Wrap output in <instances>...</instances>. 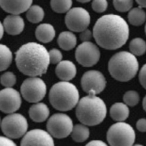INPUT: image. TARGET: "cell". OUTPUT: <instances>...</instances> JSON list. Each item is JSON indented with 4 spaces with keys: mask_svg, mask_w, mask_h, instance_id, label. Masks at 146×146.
<instances>
[{
    "mask_svg": "<svg viewBox=\"0 0 146 146\" xmlns=\"http://www.w3.org/2000/svg\"><path fill=\"white\" fill-rule=\"evenodd\" d=\"M16 65L19 70L30 77L41 76L46 73L50 64L46 48L37 43L23 45L15 53Z\"/></svg>",
    "mask_w": 146,
    "mask_h": 146,
    "instance_id": "7a4b0ae2",
    "label": "cell"
},
{
    "mask_svg": "<svg viewBox=\"0 0 146 146\" xmlns=\"http://www.w3.org/2000/svg\"><path fill=\"white\" fill-rule=\"evenodd\" d=\"M65 21L70 30L77 33L82 32L89 25L90 16L85 9L81 7H75L67 12Z\"/></svg>",
    "mask_w": 146,
    "mask_h": 146,
    "instance_id": "30bf717a",
    "label": "cell"
},
{
    "mask_svg": "<svg viewBox=\"0 0 146 146\" xmlns=\"http://www.w3.org/2000/svg\"><path fill=\"white\" fill-rule=\"evenodd\" d=\"M55 73L60 80L68 81L75 77L77 73V69L72 61L64 60L58 64L55 68Z\"/></svg>",
    "mask_w": 146,
    "mask_h": 146,
    "instance_id": "e0dca14e",
    "label": "cell"
},
{
    "mask_svg": "<svg viewBox=\"0 0 146 146\" xmlns=\"http://www.w3.org/2000/svg\"><path fill=\"white\" fill-rule=\"evenodd\" d=\"M106 83L103 74L96 70L87 71L81 79L82 89L88 94L90 91H94L96 94H100L105 89Z\"/></svg>",
    "mask_w": 146,
    "mask_h": 146,
    "instance_id": "7c38bea8",
    "label": "cell"
},
{
    "mask_svg": "<svg viewBox=\"0 0 146 146\" xmlns=\"http://www.w3.org/2000/svg\"><path fill=\"white\" fill-rule=\"evenodd\" d=\"M129 49L131 53L136 56L143 55L146 52V43L141 38H135L131 40Z\"/></svg>",
    "mask_w": 146,
    "mask_h": 146,
    "instance_id": "484cf974",
    "label": "cell"
},
{
    "mask_svg": "<svg viewBox=\"0 0 146 146\" xmlns=\"http://www.w3.org/2000/svg\"><path fill=\"white\" fill-rule=\"evenodd\" d=\"M139 76L141 84L146 89V64L141 68Z\"/></svg>",
    "mask_w": 146,
    "mask_h": 146,
    "instance_id": "836d02e7",
    "label": "cell"
},
{
    "mask_svg": "<svg viewBox=\"0 0 146 146\" xmlns=\"http://www.w3.org/2000/svg\"><path fill=\"white\" fill-rule=\"evenodd\" d=\"M73 125L71 118L64 113L53 114L47 121L46 128L55 138H66L72 133Z\"/></svg>",
    "mask_w": 146,
    "mask_h": 146,
    "instance_id": "9c48e42d",
    "label": "cell"
},
{
    "mask_svg": "<svg viewBox=\"0 0 146 146\" xmlns=\"http://www.w3.org/2000/svg\"><path fill=\"white\" fill-rule=\"evenodd\" d=\"M33 0H0L1 8L7 13L18 15L27 11Z\"/></svg>",
    "mask_w": 146,
    "mask_h": 146,
    "instance_id": "9a60e30c",
    "label": "cell"
},
{
    "mask_svg": "<svg viewBox=\"0 0 146 146\" xmlns=\"http://www.w3.org/2000/svg\"><path fill=\"white\" fill-rule=\"evenodd\" d=\"M110 115L114 120L123 121L129 115V109L125 104L117 102L113 104L110 109Z\"/></svg>",
    "mask_w": 146,
    "mask_h": 146,
    "instance_id": "ffe728a7",
    "label": "cell"
},
{
    "mask_svg": "<svg viewBox=\"0 0 146 146\" xmlns=\"http://www.w3.org/2000/svg\"><path fill=\"white\" fill-rule=\"evenodd\" d=\"M135 133L129 124L119 121L112 125L107 133V139L111 146H132L135 140Z\"/></svg>",
    "mask_w": 146,
    "mask_h": 146,
    "instance_id": "8992f818",
    "label": "cell"
},
{
    "mask_svg": "<svg viewBox=\"0 0 146 146\" xmlns=\"http://www.w3.org/2000/svg\"><path fill=\"white\" fill-rule=\"evenodd\" d=\"M86 146H107V144L104 142L100 140H93L89 142L86 145Z\"/></svg>",
    "mask_w": 146,
    "mask_h": 146,
    "instance_id": "8d00e7d4",
    "label": "cell"
},
{
    "mask_svg": "<svg viewBox=\"0 0 146 146\" xmlns=\"http://www.w3.org/2000/svg\"><path fill=\"white\" fill-rule=\"evenodd\" d=\"M128 20L133 26L142 25L146 20V13L142 7L139 6L131 9L128 13Z\"/></svg>",
    "mask_w": 146,
    "mask_h": 146,
    "instance_id": "7402d4cb",
    "label": "cell"
},
{
    "mask_svg": "<svg viewBox=\"0 0 146 146\" xmlns=\"http://www.w3.org/2000/svg\"><path fill=\"white\" fill-rule=\"evenodd\" d=\"M145 33H146V25H145Z\"/></svg>",
    "mask_w": 146,
    "mask_h": 146,
    "instance_id": "b9f144b4",
    "label": "cell"
},
{
    "mask_svg": "<svg viewBox=\"0 0 146 146\" xmlns=\"http://www.w3.org/2000/svg\"><path fill=\"white\" fill-rule=\"evenodd\" d=\"M93 10L97 13L105 12L108 7L107 0H93L92 4Z\"/></svg>",
    "mask_w": 146,
    "mask_h": 146,
    "instance_id": "4dcf8cb0",
    "label": "cell"
},
{
    "mask_svg": "<svg viewBox=\"0 0 146 146\" xmlns=\"http://www.w3.org/2000/svg\"><path fill=\"white\" fill-rule=\"evenodd\" d=\"M28 128L27 119L19 113H11L1 121V129L8 137L17 139L24 136Z\"/></svg>",
    "mask_w": 146,
    "mask_h": 146,
    "instance_id": "52a82bcc",
    "label": "cell"
},
{
    "mask_svg": "<svg viewBox=\"0 0 146 146\" xmlns=\"http://www.w3.org/2000/svg\"><path fill=\"white\" fill-rule=\"evenodd\" d=\"M93 36V33L92 34L91 31L86 29V30L81 32L80 36V39L83 42H89L92 40Z\"/></svg>",
    "mask_w": 146,
    "mask_h": 146,
    "instance_id": "d6a6232c",
    "label": "cell"
},
{
    "mask_svg": "<svg viewBox=\"0 0 146 146\" xmlns=\"http://www.w3.org/2000/svg\"><path fill=\"white\" fill-rule=\"evenodd\" d=\"M123 101L127 106L131 107L135 106L137 105L139 102V95L136 91H127L124 95Z\"/></svg>",
    "mask_w": 146,
    "mask_h": 146,
    "instance_id": "83f0119b",
    "label": "cell"
},
{
    "mask_svg": "<svg viewBox=\"0 0 146 146\" xmlns=\"http://www.w3.org/2000/svg\"><path fill=\"white\" fill-rule=\"evenodd\" d=\"M58 43L61 49L68 51L73 49L77 44V38L74 33L70 31H64L60 33Z\"/></svg>",
    "mask_w": 146,
    "mask_h": 146,
    "instance_id": "44dd1931",
    "label": "cell"
},
{
    "mask_svg": "<svg viewBox=\"0 0 146 146\" xmlns=\"http://www.w3.org/2000/svg\"><path fill=\"white\" fill-rule=\"evenodd\" d=\"M80 99L76 86L67 81L55 84L49 92V101L54 108L60 111H68L76 106Z\"/></svg>",
    "mask_w": 146,
    "mask_h": 146,
    "instance_id": "5b68a950",
    "label": "cell"
},
{
    "mask_svg": "<svg viewBox=\"0 0 146 146\" xmlns=\"http://www.w3.org/2000/svg\"><path fill=\"white\" fill-rule=\"evenodd\" d=\"M75 56L77 62L84 67H92L100 60L99 48L91 42H84L76 49Z\"/></svg>",
    "mask_w": 146,
    "mask_h": 146,
    "instance_id": "8fae6325",
    "label": "cell"
},
{
    "mask_svg": "<svg viewBox=\"0 0 146 146\" xmlns=\"http://www.w3.org/2000/svg\"><path fill=\"white\" fill-rule=\"evenodd\" d=\"M113 6L120 12H126L133 6V0H113Z\"/></svg>",
    "mask_w": 146,
    "mask_h": 146,
    "instance_id": "f1b7e54d",
    "label": "cell"
},
{
    "mask_svg": "<svg viewBox=\"0 0 146 146\" xmlns=\"http://www.w3.org/2000/svg\"><path fill=\"white\" fill-rule=\"evenodd\" d=\"M9 138L1 136L0 138V145L1 146H16V144L14 143L13 141Z\"/></svg>",
    "mask_w": 146,
    "mask_h": 146,
    "instance_id": "d590c367",
    "label": "cell"
},
{
    "mask_svg": "<svg viewBox=\"0 0 146 146\" xmlns=\"http://www.w3.org/2000/svg\"><path fill=\"white\" fill-rule=\"evenodd\" d=\"M50 64H57L60 62L62 59V55L59 50L57 49H52L49 52Z\"/></svg>",
    "mask_w": 146,
    "mask_h": 146,
    "instance_id": "1f68e13d",
    "label": "cell"
},
{
    "mask_svg": "<svg viewBox=\"0 0 146 146\" xmlns=\"http://www.w3.org/2000/svg\"><path fill=\"white\" fill-rule=\"evenodd\" d=\"M5 30L11 35H17L21 33L24 29L25 24L23 19L18 15H8L3 20Z\"/></svg>",
    "mask_w": 146,
    "mask_h": 146,
    "instance_id": "2e32d148",
    "label": "cell"
},
{
    "mask_svg": "<svg viewBox=\"0 0 146 146\" xmlns=\"http://www.w3.org/2000/svg\"><path fill=\"white\" fill-rule=\"evenodd\" d=\"M1 71H3L9 67L12 61V53L6 45H0Z\"/></svg>",
    "mask_w": 146,
    "mask_h": 146,
    "instance_id": "d4e9b609",
    "label": "cell"
},
{
    "mask_svg": "<svg viewBox=\"0 0 146 146\" xmlns=\"http://www.w3.org/2000/svg\"><path fill=\"white\" fill-rule=\"evenodd\" d=\"M29 113L30 118L33 121L42 123L48 118L50 112L46 104L37 102L30 108Z\"/></svg>",
    "mask_w": 146,
    "mask_h": 146,
    "instance_id": "ac0fdd59",
    "label": "cell"
},
{
    "mask_svg": "<svg viewBox=\"0 0 146 146\" xmlns=\"http://www.w3.org/2000/svg\"><path fill=\"white\" fill-rule=\"evenodd\" d=\"M35 35L37 39L39 41L46 43L53 40L55 36V31L52 25L42 24L37 27Z\"/></svg>",
    "mask_w": 146,
    "mask_h": 146,
    "instance_id": "d6986e66",
    "label": "cell"
},
{
    "mask_svg": "<svg viewBox=\"0 0 146 146\" xmlns=\"http://www.w3.org/2000/svg\"><path fill=\"white\" fill-rule=\"evenodd\" d=\"M142 105H143V108L144 110L146 112V95L144 97V98H143Z\"/></svg>",
    "mask_w": 146,
    "mask_h": 146,
    "instance_id": "ab89813d",
    "label": "cell"
},
{
    "mask_svg": "<svg viewBox=\"0 0 146 146\" xmlns=\"http://www.w3.org/2000/svg\"><path fill=\"white\" fill-rule=\"evenodd\" d=\"M90 132L88 127L83 124H76L73 126L71 133L72 139L76 142H83L89 137Z\"/></svg>",
    "mask_w": 146,
    "mask_h": 146,
    "instance_id": "603a6c76",
    "label": "cell"
},
{
    "mask_svg": "<svg viewBox=\"0 0 146 146\" xmlns=\"http://www.w3.org/2000/svg\"><path fill=\"white\" fill-rule=\"evenodd\" d=\"M139 6L142 8H146V0H136Z\"/></svg>",
    "mask_w": 146,
    "mask_h": 146,
    "instance_id": "74e56055",
    "label": "cell"
},
{
    "mask_svg": "<svg viewBox=\"0 0 146 146\" xmlns=\"http://www.w3.org/2000/svg\"><path fill=\"white\" fill-rule=\"evenodd\" d=\"M17 78L13 73L6 72L1 76V84L6 88H12L16 83Z\"/></svg>",
    "mask_w": 146,
    "mask_h": 146,
    "instance_id": "f546056e",
    "label": "cell"
},
{
    "mask_svg": "<svg viewBox=\"0 0 146 146\" xmlns=\"http://www.w3.org/2000/svg\"><path fill=\"white\" fill-rule=\"evenodd\" d=\"M0 108L3 113H13L20 108L21 98L19 93L12 88H7L0 93Z\"/></svg>",
    "mask_w": 146,
    "mask_h": 146,
    "instance_id": "4fadbf2b",
    "label": "cell"
},
{
    "mask_svg": "<svg viewBox=\"0 0 146 146\" xmlns=\"http://www.w3.org/2000/svg\"><path fill=\"white\" fill-rule=\"evenodd\" d=\"M72 0H51L50 6L54 12L58 13H64L68 12L72 7Z\"/></svg>",
    "mask_w": 146,
    "mask_h": 146,
    "instance_id": "4316f807",
    "label": "cell"
},
{
    "mask_svg": "<svg viewBox=\"0 0 146 146\" xmlns=\"http://www.w3.org/2000/svg\"><path fill=\"white\" fill-rule=\"evenodd\" d=\"M20 92L23 98L27 102L37 103L45 96L46 85L40 78L31 77L23 82L20 88Z\"/></svg>",
    "mask_w": 146,
    "mask_h": 146,
    "instance_id": "ba28073f",
    "label": "cell"
},
{
    "mask_svg": "<svg viewBox=\"0 0 146 146\" xmlns=\"http://www.w3.org/2000/svg\"><path fill=\"white\" fill-rule=\"evenodd\" d=\"M136 127L140 132H146V119H139L136 123Z\"/></svg>",
    "mask_w": 146,
    "mask_h": 146,
    "instance_id": "e575fe53",
    "label": "cell"
},
{
    "mask_svg": "<svg viewBox=\"0 0 146 146\" xmlns=\"http://www.w3.org/2000/svg\"><path fill=\"white\" fill-rule=\"evenodd\" d=\"M77 1L78 2H80V3H86V2L90 1L91 0H77Z\"/></svg>",
    "mask_w": 146,
    "mask_h": 146,
    "instance_id": "60d3db41",
    "label": "cell"
},
{
    "mask_svg": "<svg viewBox=\"0 0 146 146\" xmlns=\"http://www.w3.org/2000/svg\"><path fill=\"white\" fill-rule=\"evenodd\" d=\"M4 31H5V28L3 27V24L1 23V38H2L3 37Z\"/></svg>",
    "mask_w": 146,
    "mask_h": 146,
    "instance_id": "f35d334b",
    "label": "cell"
},
{
    "mask_svg": "<svg viewBox=\"0 0 146 146\" xmlns=\"http://www.w3.org/2000/svg\"><path fill=\"white\" fill-rule=\"evenodd\" d=\"M44 17V12L42 7L38 5H33L27 11V18L30 22L36 24L40 22Z\"/></svg>",
    "mask_w": 146,
    "mask_h": 146,
    "instance_id": "cb8c5ba5",
    "label": "cell"
},
{
    "mask_svg": "<svg viewBox=\"0 0 146 146\" xmlns=\"http://www.w3.org/2000/svg\"><path fill=\"white\" fill-rule=\"evenodd\" d=\"M139 65L135 55L131 52H120L114 54L108 62V71L111 76L119 82H127L135 77Z\"/></svg>",
    "mask_w": 146,
    "mask_h": 146,
    "instance_id": "277c9868",
    "label": "cell"
},
{
    "mask_svg": "<svg viewBox=\"0 0 146 146\" xmlns=\"http://www.w3.org/2000/svg\"><path fill=\"white\" fill-rule=\"evenodd\" d=\"M21 146H54L52 136L40 129L32 130L25 134Z\"/></svg>",
    "mask_w": 146,
    "mask_h": 146,
    "instance_id": "5bb4252c",
    "label": "cell"
},
{
    "mask_svg": "<svg viewBox=\"0 0 146 146\" xmlns=\"http://www.w3.org/2000/svg\"><path fill=\"white\" fill-rule=\"evenodd\" d=\"M88 95L79 101L76 111V116L86 125L95 126L100 124L106 118V105L104 101L90 91Z\"/></svg>",
    "mask_w": 146,
    "mask_h": 146,
    "instance_id": "3957f363",
    "label": "cell"
},
{
    "mask_svg": "<svg viewBox=\"0 0 146 146\" xmlns=\"http://www.w3.org/2000/svg\"><path fill=\"white\" fill-rule=\"evenodd\" d=\"M93 33L99 46L107 50H115L126 43L129 28L126 21L119 15L107 14L97 20Z\"/></svg>",
    "mask_w": 146,
    "mask_h": 146,
    "instance_id": "6da1fadb",
    "label": "cell"
}]
</instances>
